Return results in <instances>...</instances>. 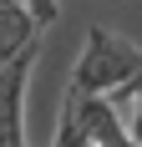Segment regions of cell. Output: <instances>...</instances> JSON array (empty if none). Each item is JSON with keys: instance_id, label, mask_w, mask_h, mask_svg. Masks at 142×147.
I'll use <instances>...</instances> for the list:
<instances>
[{"instance_id": "obj_1", "label": "cell", "mask_w": 142, "mask_h": 147, "mask_svg": "<svg viewBox=\"0 0 142 147\" xmlns=\"http://www.w3.org/2000/svg\"><path fill=\"white\" fill-rule=\"evenodd\" d=\"M142 71V46H132L127 36H117L107 26H91L86 30V46L76 66H71V86H66V102H91V96H112L122 91L127 81H137Z\"/></svg>"}, {"instance_id": "obj_2", "label": "cell", "mask_w": 142, "mask_h": 147, "mask_svg": "<svg viewBox=\"0 0 142 147\" xmlns=\"http://www.w3.org/2000/svg\"><path fill=\"white\" fill-rule=\"evenodd\" d=\"M36 15L30 5H0V66H10L15 56L36 51Z\"/></svg>"}, {"instance_id": "obj_3", "label": "cell", "mask_w": 142, "mask_h": 147, "mask_svg": "<svg viewBox=\"0 0 142 147\" xmlns=\"http://www.w3.org/2000/svg\"><path fill=\"white\" fill-rule=\"evenodd\" d=\"M51 147H91V137L81 132V122L71 117V112H61V127H56V142Z\"/></svg>"}, {"instance_id": "obj_4", "label": "cell", "mask_w": 142, "mask_h": 147, "mask_svg": "<svg viewBox=\"0 0 142 147\" xmlns=\"http://www.w3.org/2000/svg\"><path fill=\"white\" fill-rule=\"evenodd\" d=\"M30 15H36V26H51V20H56V5H51V0H36Z\"/></svg>"}, {"instance_id": "obj_5", "label": "cell", "mask_w": 142, "mask_h": 147, "mask_svg": "<svg viewBox=\"0 0 142 147\" xmlns=\"http://www.w3.org/2000/svg\"><path fill=\"white\" fill-rule=\"evenodd\" d=\"M101 147H137V142H127V132H112V137H107Z\"/></svg>"}]
</instances>
